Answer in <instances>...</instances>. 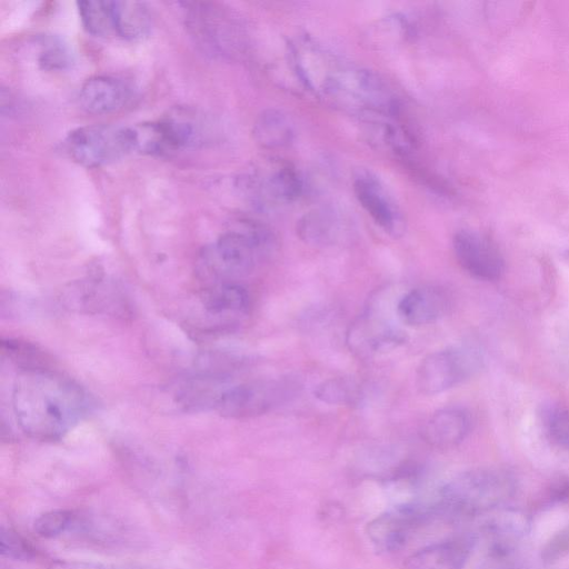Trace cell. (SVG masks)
Wrapping results in <instances>:
<instances>
[{"label":"cell","mask_w":569,"mask_h":569,"mask_svg":"<svg viewBox=\"0 0 569 569\" xmlns=\"http://www.w3.org/2000/svg\"><path fill=\"white\" fill-rule=\"evenodd\" d=\"M11 402L20 429L40 441L60 440L93 408L82 387L51 368L20 370Z\"/></svg>","instance_id":"cell-1"},{"label":"cell","mask_w":569,"mask_h":569,"mask_svg":"<svg viewBox=\"0 0 569 569\" xmlns=\"http://www.w3.org/2000/svg\"><path fill=\"white\" fill-rule=\"evenodd\" d=\"M276 244L272 232L256 221H243L207 244L198 254L196 271L208 286L237 282L251 273Z\"/></svg>","instance_id":"cell-2"},{"label":"cell","mask_w":569,"mask_h":569,"mask_svg":"<svg viewBox=\"0 0 569 569\" xmlns=\"http://www.w3.org/2000/svg\"><path fill=\"white\" fill-rule=\"evenodd\" d=\"M513 476L501 468L480 467L457 473L438 492L436 509L453 518L480 517L502 507L515 493Z\"/></svg>","instance_id":"cell-3"},{"label":"cell","mask_w":569,"mask_h":569,"mask_svg":"<svg viewBox=\"0 0 569 569\" xmlns=\"http://www.w3.org/2000/svg\"><path fill=\"white\" fill-rule=\"evenodd\" d=\"M62 150L83 167L106 166L136 151L133 130L117 124L79 127L66 136Z\"/></svg>","instance_id":"cell-4"},{"label":"cell","mask_w":569,"mask_h":569,"mask_svg":"<svg viewBox=\"0 0 569 569\" xmlns=\"http://www.w3.org/2000/svg\"><path fill=\"white\" fill-rule=\"evenodd\" d=\"M297 391L298 385L288 378L244 381L226 387L213 410L227 418H252L286 403Z\"/></svg>","instance_id":"cell-5"},{"label":"cell","mask_w":569,"mask_h":569,"mask_svg":"<svg viewBox=\"0 0 569 569\" xmlns=\"http://www.w3.org/2000/svg\"><path fill=\"white\" fill-rule=\"evenodd\" d=\"M480 366V353L470 346H452L433 351L417 368V389L427 396L441 393L473 376Z\"/></svg>","instance_id":"cell-6"},{"label":"cell","mask_w":569,"mask_h":569,"mask_svg":"<svg viewBox=\"0 0 569 569\" xmlns=\"http://www.w3.org/2000/svg\"><path fill=\"white\" fill-rule=\"evenodd\" d=\"M136 151L164 156L198 143L201 133L197 121L169 116L132 127Z\"/></svg>","instance_id":"cell-7"},{"label":"cell","mask_w":569,"mask_h":569,"mask_svg":"<svg viewBox=\"0 0 569 569\" xmlns=\"http://www.w3.org/2000/svg\"><path fill=\"white\" fill-rule=\"evenodd\" d=\"M430 516V510L417 503H402L387 510L367 523L366 533L376 550L392 552L403 547L410 535Z\"/></svg>","instance_id":"cell-8"},{"label":"cell","mask_w":569,"mask_h":569,"mask_svg":"<svg viewBox=\"0 0 569 569\" xmlns=\"http://www.w3.org/2000/svg\"><path fill=\"white\" fill-rule=\"evenodd\" d=\"M352 189L360 206L386 233L395 238L403 233L402 213L375 173L358 169L353 174Z\"/></svg>","instance_id":"cell-9"},{"label":"cell","mask_w":569,"mask_h":569,"mask_svg":"<svg viewBox=\"0 0 569 569\" xmlns=\"http://www.w3.org/2000/svg\"><path fill=\"white\" fill-rule=\"evenodd\" d=\"M452 247L458 263L473 278L493 281L501 277L503 258L487 237L472 230H460L453 236Z\"/></svg>","instance_id":"cell-10"},{"label":"cell","mask_w":569,"mask_h":569,"mask_svg":"<svg viewBox=\"0 0 569 569\" xmlns=\"http://www.w3.org/2000/svg\"><path fill=\"white\" fill-rule=\"evenodd\" d=\"M485 516L481 532L487 541V551L512 555L530 530L528 515L519 509L502 506Z\"/></svg>","instance_id":"cell-11"},{"label":"cell","mask_w":569,"mask_h":569,"mask_svg":"<svg viewBox=\"0 0 569 569\" xmlns=\"http://www.w3.org/2000/svg\"><path fill=\"white\" fill-rule=\"evenodd\" d=\"M451 306L449 293L438 286H421L409 290L398 301L399 319L409 326H425L441 319Z\"/></svg>","instance_id":"cell-12"},{"label":"cell","mask_w":569,"mask_h":569,"mask_svg":"<svg viewBox=\"0 0 569 569\" xmlns=\"http://www.w3.org/2000/svg\"><path fill=\"white\" fill-rule=\"evenodd\" d=\"M476 543L472 535H459L430 543L410 555L405 569H463Z\"/></svg>","instance_id":"cell-13"},{"label":"cell","mask_w":569,"mask_h":569,"mask_svg":"<svg viewBox=\"0 0 569 569\" xmlns=\"http://www.w3.org/2000/svg\"><path fill=\"white\" fill-rule=\"evenodd\" d=\"M405 337L381 317L366 315L350 327L347 341L350 349L361 356L387 351L403 342Z\"/></svg>","instance_id":"cell-14"},{"label":"cell","mask_w":569,"mask_h":569,"mask_svg":"<svg viewBox=\"0 0 569 569\" xmlns=\"http://www.w3.org/2000/svg\"><path fill=\"white\" fill-rule=\"evenodd\" d=\"M131 91L121 79L99 74L87 79L80 87V107L93 114H104L120 110L130 100Z\"/></svg>","instance_id":"cell-15"},{"label":"cell","mask_w":569,"mask_h":569,"mask_svg":"<svg viewBox=\"0 0 569 569\" xmlns=\"http://www.w3.org/2000/svg\"><path fill=\"white\" fill-rule=\"evenodd\" d=\"M471 429V418L460 407H447L433 412L423 423L420 435L422 440L438 449L458 446Z\"/></svg>","instance_id":"cell-16"},{"label":"cell","mask_w":569,"mask_h":569,"mask_svg":"<svg viewBox=\"0 0 569 569\" xmlns=\"http://www.w3.org/2000/svg\"><path fill=\"white\" fill-rule=\"evenodd\" d=\"M206 311L227 327L236 326L249 311L250 297L238 282H222L208 286L202 296Z\"/></svg>","instance_id":"cell-17"},{"label":"cell","mask_w":569,"mask_h":569,"mask_svg":"<svg viewBox=\"0 0 569 569\" xmlns=\"http://www.w3.org/2000/svg\"><path fill=\"white\" fill-rule=\"evenodd\" d=\"M249 197L258 203L266 200L281 203L293 202L303 192V180L295 168L283 166L269 173L266 179L248 178Z\"/></svg>","instance_id":"cell-18"},{"label":"cell","mask_w":569,"mask_h":569,"mask_svg":"<svg viewBox=\"0 0 569 569\" xmlns=\"http://www.w3.org/2000/svg\"><path fill=\"white\" fill-rule=\"evenodd\" d=\"M122 297L118 289L103 279H88L71 284L66 300L70 308L87 312L109 313L122 307Z\"/></svg>","instance_id":"cell-19"},{"label":"cell","mask_w":569,"mask_h":569,"mask_svg":"<svg viewBox=\"0 0 569 569\" xmlns=\"http://www.w3.org/2000/svg\"><path fill=\"white\" fill-rule=\"evenodd\" d=\"M341 230L339 214L328 207L306 212L297 223L299 238L313 247L333 244L340 238Z\"/></svg>","instance_id":"cell-20"},{"label":"cell","mask_w":569,"mask_h":569,"mask_svg":"<svg viewBox=\"0 0 569 569\" xmlns=\"http://www.w3.org/2000/svg\"><path fill=\"white\" fill-rule=\"evenodd\" d=\"M252 134L254 141L266 149L289 146L295 138V127L290 117L280 109L269 108L257 117Z\"/></svg>","instance_id":"cell-21"},{"label":"cell","mask_w":569,"mask_h":569,"mask_svg":"<svg viewBox=\"0 0 569 569\" xmlns=\"http://www.w3.org/2000/svg\"><path fill=\"white\" fill-rule=\"evenodd\" d=\"M114 34L137 40L147 36L151 29V16L143 2L113 1Z\"/></svg>","instance_id":"cell-22"},{"label":"cell","mask_w":569,"mask_h":569,"mask_svg":"<svg viewBox=\"0 0 569 569\" xmlns=\"http://www.w3.org/2000/svg\"><path fill=\"white\" fill-rule=\"evenodd\" d=\"M80 21L92 36L114 34L113 1L86 0L77 2Z\"/></svg>","instance_id":"cell-23"},{"label":"cell","mask_w":569,"mask_h":569,"mask_svg":"<svg viewBox=\"0 0 569 569\" xmlns=\"http://www.w3.org/2000/svg\"><path fill=\"white\" fill-rule=\"evenodd\" d=\"M313 395L328 405H356L360 401L362 392L353 379L337 377L321 381L315 388Z\"/></svg>","instance_id":"cell-24"},{"label":"cell","mask_w":569,"mask_h":569,"mask_svg":"<svg viewBox=\"0 0 569 569\" xmlns=\"http://www.w3.org/2000/svg\"><path fill=\"white\" fill-rule=\"evenodd\" d=\"M1 352L20 370L50 368L47 356L36 346L17 339L1 341Z\"/></svg>","instance_id":"cell-25"},{"label":"cell","mask_w":569,"mask_h":569,"mask_svg":"<svg viewBox=\"0 0 569 569\" xmlns=\"http://www.w3.org/2000/svg\"><path fill=\"white\" fill-rule=\"evenodd\" d=\"M39 63L46 70H64L73 62L70 47L60 38L49 36L41 41Z\"/></svg>","instance_id":"cell-26"},{"label":"cell","mask_w":569,"mask_h":569,"mask_svg":"<svg viewBox=\"0 0 569 569\" xmlns=\"http://www.w3.org/2000/svg\"><path fill=\"white\" fill-rule=\"evenodd\" d=\"M73 515L69 510H52L41 515L34 521L36 532L44 538L62 533L72 522Z\"/></svg>","instance_id":"cell-27"},{"label":"cell","mask_w":569,"mask_h":569,"mask_svg":"<svg viewBox=\"0 0 569 569\" xmlns=\"http://www.w3.org/2000/svg\"><path fill=\"white\" fill-rule=\"evenodd\" d=\"M0 551L2 556L14 560H28L34 556L31 545L11 529L0 530Z\"/></svg>","instance_id":"cell-28"},{"label":"cell","mask_w":569,"mask_h":569,"mask_svg":"<svg viewBox=\"0 0 569 569\" xmlns=\"http://www.w3.org/2000/svg\"><path fill=\"white\" fill-rule=\"evenodd\" d=\"M546 428L550 438L569 451V409L562 407L550 409L546 416Z\"/></svg>","instance_id":"cell-29"},{"label":"cell","mask_w":569,"mask_h":569,"mask_svg":"<svg viewBox=\"0 0 569 569\" xmlns=\"http://www.w3.org/2000/svg\"><path fill=\"white\" fill-rule=\"evenodd\" d=\"M569 556V525L555 532L543 545L540 558L545 563L552 565Z\"/></svg>","instance_id":"cell-30"},{"label":"cell","mask_w":569,"mask_h":569,"mask_svg":"<svg viewBox=\"0 0 569 569\" xmlns=\"http://www.w3.org/2000/svg\"><path fill=\"white\" fill-rule=\"evenodd\" d=\"M511 553L487 551L476 569H513Z\"/></svg>","instance_id":"cell-31"},{"label":"cell","mask_w":569,"mask_h":569,"mask_svg":"<svg viewBox=\"0 0 569 569\" xmlns=\"http://www.w3.org/2000/svg\"><path fill=\"white\" fill-rule=\"evenodd\" d=\"M546 498L551 503L569 502V478L552 482L547 489Z\"/></svg>","instance_id":"cell-32"}]
</instances>
